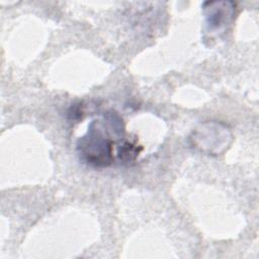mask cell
Segmentation results:
<instances>
[{
    "instance_id": "6da1fadb",
    "label": "cell",
    "mask_w": 259,
    "mask_h": 259,
    "mask_svg": "<svg viewBox=\"0 0 259 259\" xmlns=\"http://www.w3.org/2000/svg\"><path fill=\"white\" fill-rule=\"evenodd\" d=\"M80 161L93 168H104L113 162V141L102 131L99 120H93L87 133L77 142Z\"/></svg>"
},
{
    "instance_id": "7a4b0ae2",
    "label": "cell",
    "mask_w": 259,
    "mask_h": 259,
    "mask_svg": "<svg viewBox=\"0 0 259 259\" xmlns=\"http://www.w3.org/2000/svg\"><path fill=\"white\" fill-rule=\"evenodd\" d=\"M206 25L209 30H221L235 15V4L233 2H206L203 5Z\"/></svg>"
},
{
    "instance_id": "3957f363",
    "label": "cell",
    "mask_w": 259,
    "mask_h": 259,
    "mask_svg": "<svg viewBox=\"0 0 259 259\" xmlns=\"http://www.w3.org/2000/svg\"><path fill=\"white\" fill-rule=\"evenodd\" d=\"M142 148H138L136 145L124 142L117 151V157L122 163H131L136 160V158L139 156Z\"/></svg>"
},
{
    "instance_id": "277c9868",
    "label": "cell",
    "mask_w": 259,
    "mask_h": 259,
    "mask_svg": "<svg viewBox=\"0 0 259 259\" xmlns=\"http://www.w3.org/2000/svg\"><path fill=\"white\" fill-rule=\"evenodd\" d=\"M82 107H83L82 103L72 105L68 110V118L70 120H74V121L79 120L80 118H82V115H83Z\"/></svg>"
}]
</instances>
